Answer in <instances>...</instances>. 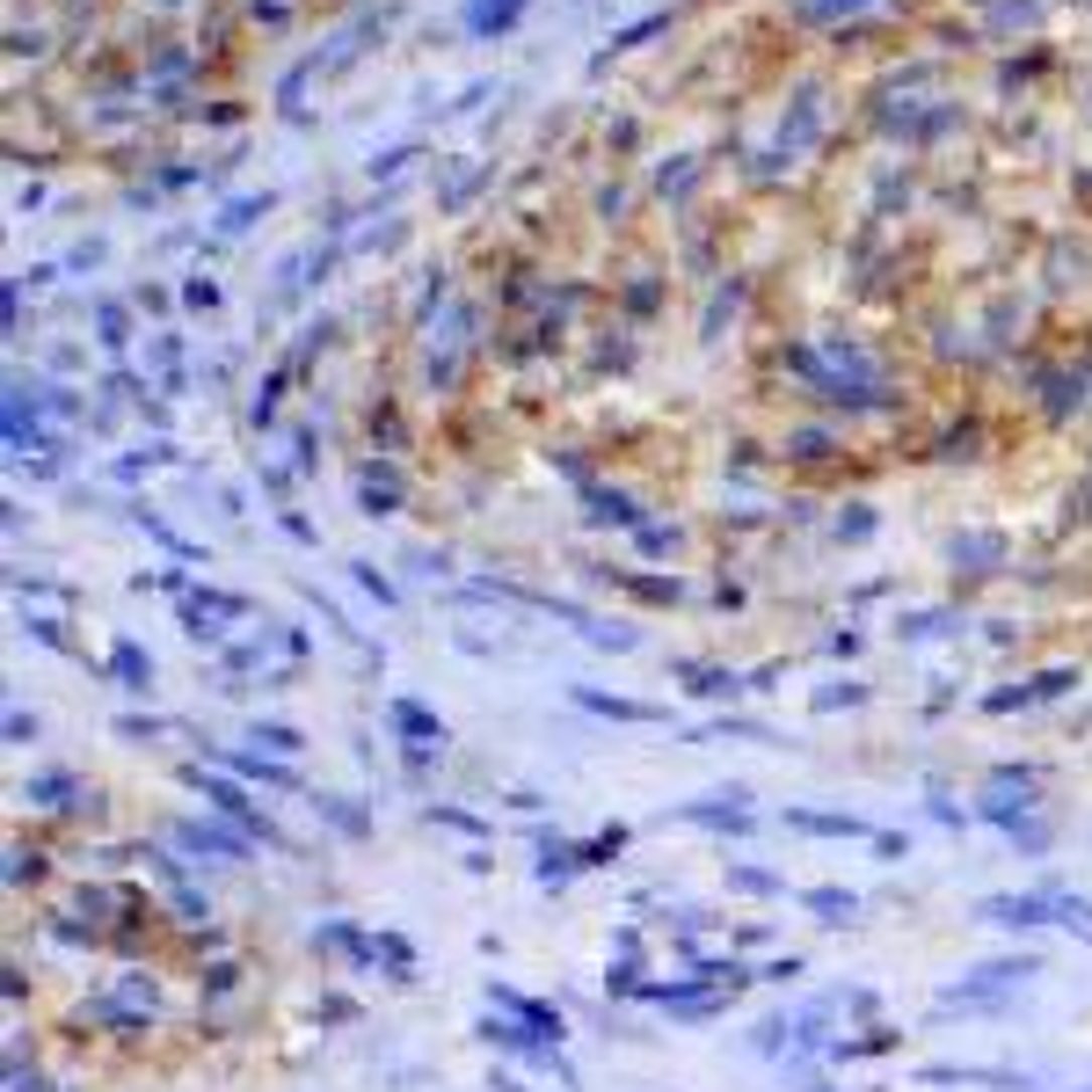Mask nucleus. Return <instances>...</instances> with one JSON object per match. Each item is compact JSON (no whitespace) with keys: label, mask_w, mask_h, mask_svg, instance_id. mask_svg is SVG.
Wrapping results in <instances>:
<instances>
[{"label":"nucleus","mask_w":1092,"mask_h":1092,"mask_svg":"<svg viewBox=\"0 0 1092 1092\" xmlns=\"http://www.w3.org/2000/svg\"><path fill=\"white\" fill-rule=\"evenodd\" d=\"M787 823H794V830H823V837H867V823H852V816H816V808H787Z\"/></svg>","instance_id":"1"},{"label":"nucleus","mask_w":1092,"mask_h":1092,"mask_svg":"<svg viewBox=\"0 0 1092 1092\" xmlns=\"http://www.w3.org/2000/svg\"><path fill=\"white\" fill-rule=\"evenodd\" d=\"M576 699H583L590 714H612V722H655V714L634 707V699H605V692H576Z\"/></svg>","instance_id":"2"},{"label":"nucleus","mask_w":1092,"mask_h":1092,"mask_svg":"<svg viewBox=\"0 0 1092 1092\" xmlns=\"http://www.w3.org/2000/svg\"><path fill=\"white\" fill-rule=\"evenodd\" d=\"M394 722H401V736H437L430 707H416V699H394Z\"/></svg>","instance_id":"3"},{"label":"nucleus","mask_w":1092,"mask_h":1092,"mask_svg":"<svg viewBox=\"0 0 1092 1092\" xmlns=\"http://www.w3.org/2000/svg\"><path fill=\"white\" fill-rule=\"evenodd\" d=\"M117 677H124V684H146V677H153V663H146L139 648H117Z\"/></svg>","instance_id":"4"},{"label":"nucleus","mask_w":1092,"mask_h":1092,"mask_svg":"<svg viewBox=\"0 0 1092 1092\" xmlns=\"http://www.w3.org/2000/svg\"><path fill=\"white\" fill-rule=\"evenodd\" d=\"M808 903H816L823 918H852V896H845V889H816V896H808Z\"/></svg>","instance_id":"5"}]
</instances>
